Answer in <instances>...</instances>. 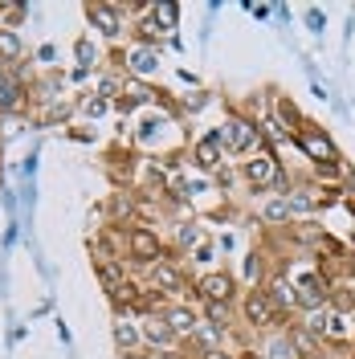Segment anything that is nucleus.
Listing matches in <instances>:
<instances>
[{"label":"nucleus","instance_id":"nucleus-7","mask_svg":"<svg viewBox=\"0 0 355 359\" xmlns=\"http://www.w3.org/2000/svg\"><path fill=\"white\" fill-rule=\"evenodd\" d=\"M200 294L213 298V302H225V298L233 294V278H229V273H208V278L200 282Z\"/></svg>","mask_w":355,"mask_h":359},{"label":"nucleus","instance_id":"nucleus-22","mask_svg":"<svg viewBox=\"0 0 355 359\" xmlns=\"http://www.w3.org/2000/svg\"><path fill=\"white\" fill-rule=\"evenodd\" d=\"M278 111H282V118H286V123H298V111H294V102H290V98H282V102H278Z\"/></svg>","mask_w":355,"mask_h":359},{"label":"nucleus","instance_id":"nucleus-16","mask_svg":"<svg viewBox=\"0 0 355 359\" xmlns=\"http://www.w3.org/2000/svg\"><path fill=\"white\" fill-rule=\"evenodd\" d=\"M143 335L152 339V343H172V327H168V323H156V318H152V323L143 327Z\"/></svg>","mask_w":355,"mask_h":359},{"label":"nucleus","instance_id":"nucleus-11","mask_svg":"<svg viewBox=\"0 0 355 359\" xmlns=\"http://www.w3.org/2000/svg\"><path fill=\"white\" fill-rule=\"evenodd\" d=\"M163 323L172 327V335H192V331H196V318H192V311H172Z\"/></svg>","mask_w":355,"mask_h":359},{"label":"nucleus","instance_id":"nucleus-21","mask_svg":"<svg viewBox=\"0 0 355 359\" xmlns=\"http://www.w3.org/2000/svg\"><path fill=\"white\" fill-rule=\"evenodd\" d=\"M156 17L163 21V29H172L176 25V4H156Z\"/></svg>","mask_w":355,"mask_h":359},{"label":"nucleus","instance_id":"nucleus-13","mask_svg":"<svg viewBox=\"0 0 355 359\" xmlns=\"http://www.w3.org/2000/svg\"><path fill=\"white\" fill-rule=\"evenodd\" d=\"M98 278H102V286L111 290V298H114L119 290H123V273H119V269H114L111 262H107V257H98Z\"/></svg>","mask_w":355,"mask_h":359},{"label":"nucleus","instance_id":"nucleus-26","mask_svg":"<svg viewBox=\"0 0 355 359\" xmlns=\"http://www.w3.org/2000/svg\"><path fill=\"white\" fill-rule=\"evenodd\" d=\"M307 21H311V29L319 33V29H323V13H319V8H311V13H307Z\"/></svg>","mask_w":355,"mask_h":359},{"label":"nucleus","instance_id":"nucleus-14","mask_svg":"<svg viewBox=\"0 0 355 359\" xmlns=\"http://www.w3.org/2000/svg\"><path fill=\"white\" fill-rule=\"evenodd\" d=\"M17 94H21V82H17L13 74H0V107H4V111L17 107Z\"/></svg>","mask_w":355,"mask_h":359},{"label":"nucleus","instance_id":"nucleus-20","mask_svg":"<svg viewBox=\"0 0 355 359\" xmlns=\"http://www.w3.org/2000/svg\"><path fill=\"white\" fill-rule=\"evenodd\" d=\"M282 217H290V201H274L266 208V221H282Z\"/></svg>","mask_w":355,"mask_h":359},{"label":"nucleus","instance_id":"nucleus-29","mask_svg":"<svg viewBox=\"0 0 355 359\" xmlns=\"http://www.w3.org/2000/svg\"><path fill=\"white\" fill-rule=\"evenodd\" d=\"M213 359H229V355H213Z\"/></svg>","mask_w":355,"mask_h":359},{"label":"nucleus","instance_id":"nucleus-6","mask_svg":"<svg viewBox=\"0 0 355 359\" xmlns=\"http://www.w3.org/2000/svg\"><path fill=\"white\" fill-rule=\"evenodd\" d=\"M245 318H249L253 327L274 323V302H269L266 294H249V298H245Z\"/></svg>","mask_w":355,"mask_h":359},{"label":"nucleus","instance_id":"nucleus-30","mask_svg":"<svg viewBox=\"0 0 355 359\" xmlns=\"http://www.w3.org/2000/svg\"><path fill=\"white\" fill-rule=\"evenodd\" d=\"M351 298H355V294H351Z\"/></svg>","mask_w":355,"mask_h":359},{"label":"nucleus","instance_id":"nucleus-1","mask_svg":"<svg viewBox=\"0 0 355 359\" xmlns=\"http://www.w3.org/2000/svg\"><path fill=\"white\" fill-rule=\"evenodd\" d=\"M221 139L229 151H249L253 143H257V127L253 123H245V118H229L221 127Z\"/></svg>","mask_w":355,"mask_h":359},{"label":"nucleus","instance_id":"nucleus-17","mask_svg":"<svg viewBox=\"0 0 355 359\" xmlns=\"http://www.w3.org/2000/svg\"><path fill=\"white\" fill-rule=\"evenodd\" d=\"M314 204H319V196H311V192H290V212H311Z\"/></svg>","mask_w":355,"mask_h":359},{"label":"nucleus","instance_id":"nucleus-27","mask_svg":"<svg viewBox=\"0 0 355 359\" xmlns=\"http://www.w3.org/2000/svg\"><path fill=\"white\" fill-rule=\"evenodd\" d=\"M196 237H200L196 229H180V241H184V245H192V241H196Z\"/></svg>","mask_w":355,"mask_h":359},{"label":"nucleus","instance_id":"nucleus-10","mask_svg":"<svg viewBox=\"0 0 355 359\" xmlns=\"http://www.w3.org/2000/svg\"><path fill=\"white\" fill-rule=\"evenodd\" d=\"M156 286L163 294H180V290H184V278H180L172 266H156Z\"/></svg>","mask_w":355,"mask_h":359},{"label":"nucleus","instance_id":"nucleus-8","mask_svg":"<svg viewBox=\"0 0 355 359\" xmlns=\"http://www.w3.org/2000/svg\"><path fill=\"white\" fill-rule=\"evenodd\" d=\"M245 176H249V184H269L278 176V163H274V156H257L245 163Z\"/></svg>","mask_w":355,"mask_h":359},{"label":"nucleus","instance_id":"nucleus-23","mask_svg":"<svg viewBox=\"0 0 355 359\" xmlns=\"http://www.w3.org/2000/svg\"><path fill=\"white\" fill-rule=\"evenodd\" d=\"M294 347H302V351H314V339L307 331H294Z\"/></svg>","mask_w":355,"mask_h":359},{"label":"nucleus","instance_id":"nucleus-15","mask_svg":"<svg viewBox=\"0 0 355 359\" xmlns=\"http://www.w3.org/2000/svg\"><path fill=\"white\" fill-rule=\"evenodd\" d=\"M21 53V37L13 29H0V57H17Z\"/></svg>","mask_w":355,"mask_h":359},{"label":"nucleus","instance_id":"nucleus-18","mask_svg":"<svg viewBox=\"0 0 355 359\" xmlns=\"http://www.w3.org/2000/svg\"><path fill=\"white\" fill-rule=\"evenodd\" d=\"M156 66H159V57L152 53V49H139V53L131 57V69H139V74H143V69H156Z\"/></svg>","mask_w":355,"mask_h":359},{"label":"nucleus","instance_id":"nucleus-4","mask_svg":"<svg viewBox=\"0 0 355 359\" xmlns=\"http://www.w3.org/2000/svg\"><path fill=\"white\" fill-rule=\"evenodd\" d=\"M294 290H298V302H302V306H323V302H327V282H323L319 273H307Z\"/></svg>","mask_w":355,"mask_h":359},{"label":"nucleus","instance_id":"nucleus-3","mask_svg":"<svg viewBox=\"0 0 355 359\" xmlns=\"http://www.w3.org/2000/svg\"><path fill=\"white\" fill-rule=\"evenodd\" d=\"M127 245H131L135 262H152V257H159V237L152 233V229H135L131 237H127Z\"/></svg>","mask_w":355,"mask_h":359},{"label":"nucleus","instance_id":"nucleus-19","mask_svg":"<svg viewBox=\"0 0 355 359\" xmlns=\"http://www.w3.org/2000/svg\"><path fill=\"white\" fill-rule=\"evenodd\" d=\"M269 359H294V339H274L269 343Z\"/></svg>","mask_w":355,"mask_h":359},{"label":"nucleus","instance_id":"nucleus-12","mask_svg":"<svg viewBox=\"0 0 355 359\" xmlns=\"http://www.w3.org/2000/svg\"><path fill=\"white\" fill-rule=\"evenodd\" d=\"M269 302H282V306H290V302H298V290L290 286L286 278H274V282H269Z\"/></svg>","mask_w":355,"mask_h":359},{"label":"nucleus","instance_id":"nucleus-5","mask_svg":"<svg viewBox=\"0 0 355 359\" xmlns=\"http://www.w3.org/2000/svg\"><path fill=\"white\" fill-rule=\"evenodd\" d=\"M86 13H90V21L98 25V29H102L107 37H114V33L123 29V13H119L114 4H90Z\"/></svg>","mask_w":355,"mask_h":359},{"label":"nucleus","instance_id":"nucleus-2","mask_svg":"<svg viewBox=\"0 0 355 359\" xmlns=\"http://www.w3.org/2000/svg\"><path fill=\"white\" fill-rule=\"evenodd\" d=\"M298 143H302V151L311 159H319V163H335L339 159V151H335V143L327 139V135H319V131H298Z\"/></svg>","mask_w":355,"mask_h":359},{"label":"nucleus","instance_id":"nucleus-28","mask_svg":"<svg viewBox=\"0 0 355 359\" xmlns=\"http://www.w3.org/2000/svg\"><path fill=\"white\" fill-rule=\"evenodd\" d=\"M119 343H135V331H131V327H119Z\"/></svg>","mask_w":355,"mask_h":359},{"label":"nucleus","instance_id":"nucleus-24","mask_svg":"<svg viewBox=\"0 0 355 359\" xmlns=\"http://www.w3.org/2000/svg\"><path fill=\"white\" fill-rule=\"evenodd\" d=\"M107 111V98H94V102H86V114H102Z\"/></svg>","mask_w":355,"mask_h":359},{"label":"nucleus","instance_id":"nucleus-25","mask_svg":"<svg viewBox=\"0 0 355 359\" xmlns=\"http://www.w3.org/2000/svg\"><path fill=\"white\" fill-rule=\"evenodd\" d=\"M78 57H82V62H86V66H90V62H94V49H90L86 41H78Z\"/></svg>","mask_w":355,"mask_h":359},{"label":"nucleus","instance_id":"nucleus-9","mask_svg":"<svg viewBox=\"0 0 355 359\" xmlns=\"http://www.w3.org/2000/svg\"><path fill=\"white\" fill-rule=\"evenodd\" d=\"M221 143H225L221 131H213L204 143H200V147H196V163H200V168H217V151H221Z\"/></svg>","mask_w":355,"mask_h":359}]
</instances>
